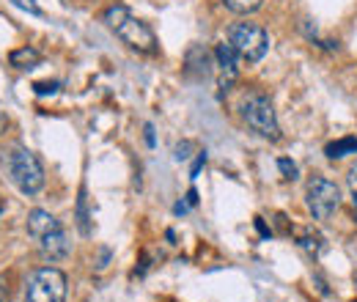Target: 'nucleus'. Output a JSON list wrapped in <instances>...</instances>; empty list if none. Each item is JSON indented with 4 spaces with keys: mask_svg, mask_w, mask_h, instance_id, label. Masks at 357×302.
<instances>
[{
    "mask_svg": "<svg viewBox=\"0 0 357 302\" xmlns=\"http://www.w3.org/2000/svg\"><path fill=\"white\" fill-rule=\"evenodd\" d=\"M105 25H107L121 42L127 44V47H132L137 52H146V55L157 52V36H154V31H151L146 22H140L127 6H113V8H107V11H105Z\"/></svg>",
    "mask_w": 357,
    "mask_h": 302,
    "instance_id": "nucleus-1",
    "label": "nucleus"
},
{
    "mask_svg": "<svg viewBox=\"0 0 357 302\" xmlns=\"http://www.w3.org/2000/svg\"><path fill=\"white\" fill-rule=\"evenodd\" d=\"M3 165H6V173H8V179H11V184H14L20 192L36 195V192L45 187L42 163H39V157H36L31 149L14 146V149L3 157Z\"/></svg>",
    "mask_w": 357,
    "mask_h": 302,
    "instance_id": "nucleus-2",
    "label": "nucleus"
},
{
    "mask_svg": "<svg viewBox=\"0 0 357 302\" xmlns=\"http://www.w3.org/2000/svg\"><path fill=\"white\" fill-rule=\"evenodd\" d=\"M228 44L236 50L239 61L259 63L269 50V33L256 22H236L228 31Z\"/></svg>",
    "mask_w": 357,
    "mask_h": 302,
    "instance_id": "nucleus-3",
    "label": "nucleus"
},
{
    "mask_svg": "<svg viewBox=\"0 0 357 302\" xmlns=\"http://www.w3.org/2000/svg\"><path fill=\"white\" fill-rule=\"evenodd\" d=\"M66 300V275L55 266H42L31 275L25 302H63Z\"/></svg>",
    "mask_w": 357,
    "mask_h": 302,
    "instance_id": "nucleus-4",
    "label": "nucleus"
},
{
    "mask_svg": "<svg viewBox=\"0 0 357 302\" xmlns=\"http://www.w3.org/2000/svg\"><path fill=\"white\" fill-rule=\"evenodd\" d=\"M242 116L248 121V127L267 137V140H278L280 137V127H278V116H275V107L264 93H250L245 102H242Z\"/></svg>",
    "mask_w": 357,
    "mask_h": 302,
    "instance_id": "nucleus-5",
    "label": "nucleus"
},
{
    "mask_svg": "<svg viewBox=\"0 0 357 302\" xmlns=\"http://www.w3.org/2000/svg\"><path fill=\"white\" fill-rule=\"evenodd\" d=\"M308 212L313 220H330L341 206V190L335 181L324 179V176H313L308 184V195H305Z\"/></svg>",
    "mask_w": 357,
    "mask_h": 302,
    "instance_id": "nucleus-6",
    "label": "nucleus"
},
{
    "mask_svg": "<svg viewBox=\"0 0 357 302\" xmlns=\"http://www.w3.org/2000/svg\"><path fill=\"white\" fill-rule=\"evenodd\" d=\"M39 253H42L47 261L66 259V256L72 253V242H69L66 231H63V228H58V231L47 234L45 239H39Z\"/></svg>",
    "mask_w": 357,
    "mask_h": 302,
    "instance_id": "nucleus-7",
    "label": "nucleus"
},
{
    "mask_svg": "<svg viewBox=\"0 0 357 302\" xmlns=\"http://www.w3.org/2000/svg\"><path fill=\"white\" fill-rule=\"evenodd\" d=\"M215 58H218V66H220V88L228 91L231 83L236 80V61H239V55H236V50L231 44H218Z\"/></svg>",
    "mask_w": 357,
    "mask_h": 302,
    "instance_id": "nucleus-8",
    "label": "nucleus"
},
{
    "mask_svg": "<svg viewBox=\"0 0 357 302\" xmlns=\"http://www.w3.org/2000/svg\"><path fill=\"white\" fill-rule=\"evenodd\" d=\"M58 228H61V222L50 215V212H45V209H33V212L28 215V234H31L36 242L45 239L47 234L58 231Z\"/></svg>",
    "mask_w": 357,
    "mask_h": 302,
    "instance_id": "nucleus-9",
    "label": "nucleus"
},
{
    "mask_svg": "<svg viewBox=\"0 0 357 302\" xmlns=\"http://www.w3.org/2000/svg\"><path fill=\"white\" fill-rule=\"evenodd\" d=\"M324 154H327L330 160H341V157H347V154H357V137H341V140L327 143Z\"/></svg>",
    "mask_w": 357,
    "mask_h": 302,
    "instance_id": "nucleus-10",
    "label": "nucleus"
},
{
    "mask_svg": "<svg viewBox=\"0 0 357 302\" xmlns=\"http://www.w3.org/2000/svg\"><path fill=\"white\" fill-rule=\"evenodd\" d=\"M39 61H42V55L33 47H22V50L11 52V66H17V69H33V66H39Z\"/></svg>",
    "mask_w": 357,
    "mask_h": 302,
    "instance_id": "nucleus-11",
    "label": "nucleus"
},
{
    "mask_svg": "<svg viewBox=\"0 0 357 302\" xmlns=\"http://www.w3.org/2000/svg\"><path fill=\"white\" fill-rule=\"evenodd\" d=\"M300 248H305V250H311V253H319L321 248H324V239H321V234H316V231H300Z\"/></svg>",
    "mask_w": 357,
    "mask_h": 302,
    "instance_id": "nucleus-12",
    "label": "nucleus"
},
{
    "mask_svg": "<svg viewBox=\"0 0 357 302\" xmlns=\"http://www.w3.org/2000/svg\"><path fill=\"white\" fill-rule=\"evenodd\" d=\"M225 8H231L234 14H253L259 6H261V0H223Z\"/></svg>",
    "mask_w": 357,
    "mask_h": 302,
    "instance_id": "nucleus-13",
    "label": "nucleus"
},
{
    "mask_svg": "<svg viewBox=\"0 0 357 302\" xmlns=\"http://www.w3.org/2000/svg\"><path fill=\"white\" fill-rule=\"evenodd\" d=\"M278 168H280L286 181H294V179H297V165H294L291 160H278Z\"/></svg>",
    "mask_w": 357,
    "mask_h": 302,
    "instance_id": "nucleus-14",
    "label": "nucleus"
},
{
    "mask_svg": "<svg viewBox=\"0 0 357 302\" xmlns=\"http://www.w3.org/2000/svg\"><path fill=\"white\" fill-rule=\"evenodd\" d=\"M17 8H22V11H28V14H42V8H39V3L36 0H11Z\"/></svg>",
    "mask_w": 357,
    "mask_h": 302,
    "instance_id": "nucleus-15",
    "label": "nucleus"
},
{
    "mask_svg": "<svg viewBox=\"0 0 357 302\" xmlns=\"http://www.w3.org/2000/svg\"><path fill=\"white\" fill-rule=\"evenodd\" d=\"M347 179H349V187H352V190H357V163L349 168V176H347Z\"/></svg>",
    "mask_w": 357,
    "mask_h": 302,
    "instance_id": "nucleus-16",
    "label": "nucleus"
},
{
    "mask_svg": "<svg viewBox=\"0 0 357 302\" xmlns=\"http://www.w3.org/2000/svg\"><path fill=\"white\" fill-rule=\"evenodd\" d=\"M55 83H50V86H47V83H39V86H36V91H39V93H52V91H55Z\"/></svg>",
    "mask_w": 357,
    "mask_h": 302,
    "instance_id": "nucleus-17",
    "label": "nucleus"
},
{
    "mask_svg": "<svg viewBox=\"0 0 357 302\" xmlns=\"http://www.w3.org/2000/svg\"><path fill=\"white\" fill-rule=\"evenodd\" d=\"M352 204H355V215H357V190H355V195H352Z\"/></svg>",
    "mask_w": 357,
    "mask_h": 302,
    "instance_id": "nucleus-18",
    "label": "nucleus"
},
{
    "mask_svg": "<svg viewBox=\"0 0 357 302\" xmlns=\"http://www.w3.org/2000/svg\"><path fill=\"white\" fill-rule=\"evenodd\" d=\"M3 124H6V121H3V116H0V130H3Z\"/></svg>",
    "mask_w": 357,
    "mask_h": 302,
    "instance_id": "nucleus-19",
    "label": "nucleus"
},
{
    "mask_svg": "<svg viewBox=\"0 0 357 302\" xmlns=\"http://www.w3.org/2000/svg\"><path fill=\"white\" fill-rule=\"evenodd\" d=\"M0 215H3V201H0Z\"/></svg>",
    "mask_w": 357,
    "mask_h": 302,
    "instance_id": "nucleus-20",
    "label": "nucleus"
}]
</instances>
